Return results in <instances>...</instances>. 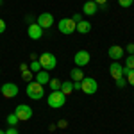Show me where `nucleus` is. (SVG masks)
<instances>
[{"label":"nucleus","instance_id":"obj_1","mask_svg":"<svg viewBox=\"0 0 134 134\" xmlns=\"http://www.w3.org/2000/svg\"><path fill=\"white\" fill-rule=\"evenodd\" d=\"M27 97L29 98H32V100H40V98H43L45 97V86L40 82H27Z\"/></svg>","mask_w":134,"mask_h":134},{"label":"nucleus","instance_id":"obj_2","mask_svg":"<svg viewBox=\"0 0 134 134\" xmlns=\"http://www.w3.org/2000/svg\"><path fill=\"white\" fill-rule=\"evenodd\" d=\"M47 102H48V105L50 107H54V109H59V107H63L64 105V102H66V95L59 90V91H52L48 97H47Z\"/></svg>","mask_w":134,"mask_h":134},{"label":"nucleus","instance_id":"obj_3","mask_svg":"<svg viewBox=\"0 0 134 134\" xmlns=\"http://www.w3.org/2000/svg\"><path fill=\"white\" fill-rule=\"evenodd\" d=\"M38 61H40V64H41V68H45L47 72H48V70H54V68L57 66V57H55L54 54H50V52L41 54Z\"/></svg>","mask_w":134,"mask_h":134},{"label":"nucleus","instance_id":"obj_4","mask_svg":"<svg viewBox=\"0 0 134 134\" xmlns=\"http://www.w3.org/2000/svg\"><path fill=\"white\" fill-rule=\"evenodd\" d=\"M81 90H82L86 95H95L97 90H98V82L93 79V77H84L81 81Z\"/></svg>","mask_w":134,"mask_h":134},{"label":"nucleus","instance_id":"obj_5","mask_svg":"<svg viewBox=\"0 0 134 134\" xmlns=\"http://www.w3.org/2000/svg\"><path fill=\"white\" fill-rule=\"evenodd\" d=\"M57 29H59L61 34H73L75 29H77V23H75L72 18H63V20H59V23H57Z\"/></svg>","mask_w":134,"mask_h":134},{"label":"nucleus","instance_id":"obj_6","mask_svg":"<svg viewBox=\"0 0 134 134\" xmlns=\"http://www.w3.org/2000/svg\"><path fill=\"white\" fill-rule=\"evenodd\" d=\"M14 114L18 116L20 122H27V120H31V118H32V109L27 105V104H20V105H16Z\"/></svg>","mask_w":134,"mask_h":134},{"label":"nucleus","instance_id":"obj_7","mask_svg":"<svg viewBox=\"0 0 134 134\" xmlns=\"http://www.w3.org/2000/svg\"><path fill=\"white\" fill-rule=\"evenodd\" d=\"M90 59H91V55H90V52H88V50H79L75 55H73V63H75L79 68L86 66V64L90 63Z\"/></svg>","mask_w":134,"mask_h":134},{"label":"nucleus","instance_id":"obj_8","mask_svg":"<svg viewBox=\"0 0 134 134\" xmlns=\"http://www.w3.org/2000/svg\"><path fill=\"white\" fill-rule=\"evenodd\" d=\"M0 91H2V95H4L5 98H13V97L18 95V86L13 84V82H5V84H2Z\"/></svg>","mask_w":134,"mask_h":134},{"label":"nucleus","instance_id":"obj_9","mask_svg":"<svg viewBox=\"0 0 134 134\" xmlns=\"http://www.w3.org/2000/svg\"><path fill=\"white\" fill-rule=\"evenodd\" d=\"M41 29H48L54 25V16H52L50 13H41L40 16H38V21H36Z\"/></svg>","mask_w":134,"mask_h":134},{"label":"nucleus","instance_id":"obj_10","mask_svg":"<svg viewBox=\"0 0 134 134\" xmlns=\"http://www.w3.org/2000/svg\"><path fill=\"white\" fill-rule=\"evenodd\" d=\"M109 73H111V77H113L114 81H118V79L124 77V66H122L120 63L113 61V63H111V66H109Z\"/></svg>","mask_w":134,"mask_h":134},{"label":"nucleus","instance_id":"obj_11","mask_svg":"<svg viewBox=\"0 0 134 134\" xmlns=\"http://www.w3.org/2000/svg\"><path fill=\"white\" fill-rule=\"evenodd\" d=\"M107 55H109L113 61H118V59H122V57H124V48H122L120 45H113V47H109Z\"/></svg>","mask_w":134,"mask_h":134},{"label":"nucleus","instance_id":"obj_12","mask_svg":"<svg viewBox=\"0 0 134 134\" xmlns=\"http://www.w3.org/2000/svg\"><path fill=\"white\" fill-rule=\"evenodd\" d=\"M27 32H29V38H31V40H40L43 36V29L38 23H31L29 29H27Z\"/></svg>","mask_w":134,"mask_h":134},{"label":"nucleus","instance_id":"obj_13","mask_svg":"<svg viewBox=\"0 0 134 134\" xmlns=\"http://www.w3.org/2000/svg\"><path fill=\"white\" fill-rule=\"evenodd\" d=\"M97 11H98V5H97L93 0H90V2H84V5H82V13H84V14L93 16V14H97Z\"/></svg>","mask_w":134,"mask_h":134},{"label":"nucleus","instance_id":"obj_14","mask_svg":"<svg viewBox=\"0 0 134 134\" xmlns=\"http://www.w3.org/2000/svg\"><path fill=\"white\" fill-rule=\"evenodd\" d=\"M48 81H50V75H48V72L47 70H40V72L36 73V82H40V84H48Z\"/></svg>","mask_w":134,"mask_h":134},{"label":"nucleus","instance_id":"obj_15","mask_svg":"<svg viewBox=\"0 0 134 134\" xmlns=\"http://www.w3.org/2000/svg\"><path fill=\"white\" fill-rule=\"evenodd\" d=\"M70 77H72L73 82H81L84 79V72L82 68H72V72H70Z\"/></svg>","mask_w":134,"mask_h":134},{"label":"nucleus","instance_id":"obj_16","mask_svg":"<svg viewBox=\"0 0 134 134\" xmlns=\"http://www.w3.org/2000/svg\"><path fill=\"white\" fill-rule=\"evenodd\" d=\"M75 31L81 32V34H88V32L91 31V23H90V21H86V20L79 21V23H77V29H75Z\"/></svg>","mask_w":134,"mask_h":134},{"label":"nucleus","instance_id":"obj_17","mask_svg":"<svg viewBox=\"0 0 134 134\" xmlns=\"http://www.w3.org/2000/svg\"><path fill=\"white\" fill-rule=\"evenodd\" d=\"M61 91L64 93L66 97H68V95L73 91V82H72V81H68V82H63V84H61Z\"/></svg>","mask_w":134,"mask_h":134},{"label":"nucleus","instance_id":"obj_18","mask_svg":"<svg viewBox=\"0 0 134 134\" xmlns=\"http://www.w3.org/2000/svg\"><path fill=\"white\" fill-rule=\"evenodd\" d=\"M61 84H63V81H59V79H50L48 81V86H50L52 91H59L61 90Z\"/></svg>","mask_w":134,"mask_h":134},{"label":"nucleus","instance_id":"obj_19","mask_svg":"<svg viewBox=\"0 0 134 134\" xmlns=\"http://www.w3.org/2000/svg\"><path fill=\"white\" fill-rule=\"evenodd\" d=\"M124 75L127 77V82L131 84V86H134V70H127V68H124Z\"/></svg>","mask_w":134,"mask_h":134},{"label":"nucleus","instance_id":"obj_20","mask_svg":"<svg viewBox=\"0 0 134 134\" xmlns=\"http://www.w3.org/2000/svg\"><path fill=\"white\" fill-rule=\"evenodd\" d=\"M29 70H31V72H40V70H41V64H40V61H38V59H34V61L31 63V66H29Z\"/></svg>","mask_w":134,"mask_h":134},{"label":"nucleus","instance_id":"obj_21","mask_svg":"<svg viewBox=\"0 0 134 134\" xmlns=\"http://www.w3.org/2000/svg\"><path fill=\"white\" fill-rule=\"evenodd\" d=\"M125 68H127V70H134V55H127V59H125Z\"/></svg>","mask_w":134,"mask_h":134},{"label":"nucleus","instance_id":"obj_22","mask_svg":"<svg viewBox=\"0 0 134 134\" xmlns=\"http://www.w3.org/2000/svg\"><path fill=\"white\" fill-rule=\"evenodd\" d=\"M18 122H20V120H18V116H16V114L13 113V114H9V116H7V124L11 125V127H14V125L18 124Z\"/></svg>","mask_w":134,"mask_h":134},{"label":"nucleus","instance_id":"obj_23","mask_svg":"<svg viewBox=\"0 0 134 134\" xmlns=\"http://www.w3.org/2000/svg\"><path fill=\"white\" fill-rule=\"evenodd\" d=\"M21 79L27 81V82H32V72L31 70H23V72H21Z\"/></svg>","mask_w":134,"mask_h":134},{"label":"nucleus","instance_id":"obj_24","mask_svg":"<svg viewBox=\"0 0 134 134\" xmlns=\"http://www.w3.org/2000/svg\"><path fill=\"white\" fill-rule=\"evenodd\" d=\"M118 4H120L122 7H125V9H127V7H131V5L134 4V0H118Z\"/></svg>","mask_w":134,"mask_h":134},{"label":"nucleus","instance_id":"obj_25","mask_svg":"<svg viewBox=\"0 0 134 134\" xmlns=\"http://www.w3.org/2000/svg\"><path fill=\"white\" fill-rule=\"evenodd\" d=\"M72 20L75 21V23H79V21H82V14H79V13H77V14H73V16H72Z\"/></svg>","mask_w":134,"mask_h":134},{"label":"nucleus","instance_id":"obj_26","mask_svg":"<svg viewBox=\"0 0 134 134\" xmlns=\"http://www.w3.org/2000/svg\"><path fill=\"white\" fill-rule=\"evenodd\" d=\"M125 84H127V81H125L124 77H122V79H118V81H116V86H118V88H124Z\"/></svg>","mask_w":134,"mask_h":134},{"label":"nucleus","instance_id":"obj_27","mask_svg":"<svg viewBox=\"0 0 134 134\" xmlns=\"http://www.w3.org/2000/svg\"><path fill=\"white\" fill-rule=\"evenodd\" d=\"M127 52H129V55H134V45H132V43L127 45Z\"/></svg>","mask_w":134,"mask_h":134},{"label":"nucleus","instance_id":"obj_28","mask_svg":"<svg viewBox=\"0 0 134 134\" xmlns=\"http://www.w3.org/2000/svg\"><path fill=\"white\" fill-rule=\"evenodd\" d=\"M93 2H95V4H97V5H100V7H102V5H105V4H107V0H93Z\"/></svg>","mask_w":134,"mask_h":134},{"label":"nucleus","instance_id":"obj_29","mask_svg":"<svg viewBox=\"0 0 134 134\" xmlns=\"http://www.w3.org/2000/svg\"><path fill=\"white\" fill-rule=\"evenodd\" d=\"M5 134H18V131H16L14 127H9V129L5 131Z\"/></svg>","mask_w":134,"mask_h":134},{"label":"nucleus","instance_id":"obj_30","mask_svg":"<svg viewBox=\"0 0 134 134\" xmlns=\"http://www.w3.org/2000/svg\"><path fill=\"white\" fill-rule=\"evenodd\" d=\"M4 31H5V21H4V20H0V34H2Z\"/></svg>","mask_w":134,"mask_h":134},{"label":"nucleus","instance_id":"obj_31","mask_svg":"<svg viewBox=\"0 0 134 134\" xmlns=\"http://www.w3.org/2000/svg\"><path fill=\"white\" fill-rule=\"evenodd\" d=\"M57 127H61V129H64V127H66V122H64V120H61V122L57 124Z\"/></svg>","mask_w":134,"mask_h":134},{"label":"nucleus","instance_id":"obj_32","mask_svg":"<svg viewBox=\"0 0 134 134\" xmlns=\"http://www.w3.org/2000/svg\"><path fill=\"white\" fill-rule=\"evenodd\" d=\"M20 70H21V72H23V70H29V66H27L25 63H21V64H20Z\"/></svg>","mask_w":134,"mask_h":134},{"label":"nucleus","instance_id":"obj_33","mask_svg":"<svg viewBox=\"0 0 134 134\" xmlns=\"http://www.w3.org/2000/svg\"><path fill=\"white\" fill-rule=\"evenodd\" d=\"M73 82V81H72ZM73 90H81V82H73Z\"/></svg>","mask_w":134,"mask_h":134},{"label":"nucleus","instance_id":"obj_34","mask_svg":"<svg viewBox=\"0 0 134 134\" xmlns=\"http://www.w3.org/2000/svg\"><path fill=\"white\" fill-rule=\"evenodd\" d=\"M0 134H5V131H2V129H0Z\"/></svg>","mask_w":134,"mask_h":134},{"label":"nucleus","instance_id":"obj_35","mask_svg":"<svg viewBox=\"0 0 134 134\" xmlns=\"http://www.w3.org/2000/svg\"><path fill=\"white\" fill-rule=\"evenodd\" d=\"M0 5H2V0H0Z\"/></svg>","mask_w":134,"mask_h":134},{"label":"nucleus","instance_id":"obj_36","mask_svg":"<svg viewBox=\"0 0 134 134\" xmlns=\"http://www.w3.org/2000/svg\"><path fill=\"white\" fill-rule=\"evenodd\" d=\"M132 5H134V4H132Z\"/></svg>","mask_w":134,"mask_h":134}]
</instances>
